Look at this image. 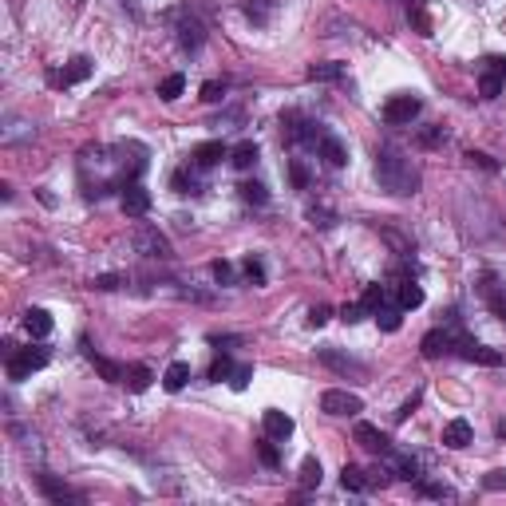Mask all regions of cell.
Here are the masks:
<instances>
[{
  "instance_id": "cell-29",
  "label": "cell",
  "mask_w": 506,
  "mask_h": 506,
  "mask_svg": "<svg viewBox=\"0 0 506 506\" xmlns=\"http://www.w3.org/2000/svg\"><path fill=\"white\" fill-rule=\"evenodd\" d=\"M340 76H344V68H340V64H313V68H308V80H320V83H328V80H340Z\"/></svg>"
},
{
  "instance_id": "cell-24",
  "label": "cell",
  "mask_w": 506,
  "mask_h": 506,
  "mask_svg": "<svg viewBox=\"0 0 506 506\" xmlns=\"http://www.w3.org/2000/svg\"><path fill=\"white\" fill-rule=\"evenodd\" d=\"M91 364H95V372H100L107 384H123V372H127L123 364H115V360H107V356H91Z\"/></svg>"
},
{
  "instance_id": "cell-18",
  "label": "cell",
  "mask_w": 506,
  "mask_h": 506,
  "mask_svg": "<svg viewBox=\"0 0 506 506\" xmlns=\"http://www.w3.org/2000/svg\"><path fill=\"white\" fill-rule=\"evenodd\" d=\"M478 289H483L486 305L495 308V317H502V320H506V293L495 285V277H483V285H478Z\"/></svg>"
},
{
  "instance_id": "cell-38",
  "label": "cell",
  "mask_w": 506,
  "mask_h": 506,
  "mask_svg": "<svg viewBox=\"0 0 506 506\" xmlns=\"http://www.w3.org/2000/svg\"><path fill=\"white\" fill-rule=\"evenodd\" d=\"M289 179H293V186H297V190H305V186H308V170H305V162H297V159L289 162Z\"/></svg>"
},
{
  "instance_id": "cell-43",
  "label": "cell",
  "mask_w": 506,
  "mask_h": 506,
  "mask_svg": "<svg viewBox=\"0 0 506 506\" xmlns=\"http://www.w3.org/2000/svg\"><path fill=\"white\" fill-rule=\"evenodd\" d=\"M210 273H214L222 285H229V281H234V265H229V261H214V265H210Z\"/></svg>"
},
{
  "instance_id": "cell-30",
  "label": "cell",
  "mask_w": 506,
  "mask_h": 506,
  "mask_svg": "<svg viewBox=\"0 0 506 506\" xmlns=\"http://www.w3.org/2000/svg\"><path fill=\"white\" fill-rule=\"evenodd\" d=\"M502 76H495V71H483V80H478V91H483V100H498V91H502Z\"/></svg>"
},
{
  "instance_id": "cell-11",
  "label": "cell",
  "mask_w": 506,
  "mask_h": 506,
  "mask_svg": "<svg viewBox=\"0 0 506 506\" xmlns=\"http://www.w3.org/2000/svg\"><path fill=\"white\" fill-rule=\"evenodd\" d=\"M455 344H459V337H451V332H443V328H431V332L419 340V348H423L427 360H435V356H443V352H451Z\"/></svg>"
},
{
  "instance_id": "cell-19",
  "label": "cell",
  "mask_w": 506,
  "mask_h": 506,
  "mask_svg": "<svg viewBox=\"0 0 506 506\" xmlns=\"http://www.w3.org/2000/svg\"><path fill=\"white\" fill-rule=\"evenodd\" d=\"M150 380H155V376H150V368H147V364H131L127 372H123V384H127L131 392H147Z\"/></svg>"
},
{
  "instance_id": "cell-45",
  "label": "cell",
  "mask_w": 506,
  "mask_h": 506,
  "mask_svg": "<svg viewBox=\"0 0 506 506\" xmlns=\"http://www.w3.org/2000/svg\"><path fill=\"white\" fill-rule=\"evenodd\" d=\"M466 159L475 162V167H483V170H498V162L490 159V155H483V150H471V155H466Z\"/></svg>"
},
{
  "instance_id": "cell-8",
  "label": "cell",
  "mask_w": 506,
  "mask_h": 506,
  "mask_svg": "<svg viewBox=\"0 0 506 506\" xmlns=\"http://www.w3.org/2000/svg\"><path fill=\"white\" fill-rule=\"evenodd\" d=\"M147 210H150V190L139 186V182H131V186L123 190V214H127V218H143Z\"/></svg>"
},
{
  "instance_id": "cell-42",
  "label": "cell",
  "mask_w": 506,
  "mask_h": 506,
  "mask_svg": "<svg viewBox=\"0 0 506 506\" xmlns=\"http://www.w3.org/2000/svg\"><path fill=\"white\" fill-rule=\"evenodd\" d=\"M222 95H226V88H222V83H218V80H210V83H202V100H206V103H218V100H222Z\"/></svg>"
},
{
  "instance_id": "cell-40",
  "label": "cell",
  "mask_w": 506,
  "mask_h": 506,
  "mask_svg": "<svg viewBox=\"0 0 506 506\" xmlns=\"http://www.w3.org/2000/svg\"><path fill=\"white\" fill-rule=\"evenodd\" d=\"M328 317H332V308H328V305H313V308H308V325H313V328L328 325Z\"/></svg>"
},
{
  "instance_id": "cell-47",
  "label": "cell",
  "mask_w": 506,
  "mask_h": 506,
  "mask_svg": "<svg viewBox=\"0 0 506 506\" xmlns=\"http://www.w3.org/2000/svg\"><path fill=\"white\" fill-rule=\"evenodd\" d=\"M119 273H103V277H95V289H103V293H111V289H119Z\"/></svg>"
},
{
  "instance_id": "cell-32",
  "label": "cell",
  "mask_w": 506,
  "mask_h": 506,
  "mask_svg": "<svg viewBox=\"0 0 506 506\" xmlns=\"http://www.w3.org/2000/svg\"><path fill=\"white\" fill-rule=\"evenodd\" d=\"M384 301H387L384 285H368V289H364V297H360V305H364L368 313H372V317H376V308L384 305Z\"/></svg>"
},
{
  "instance_id": "cell-46",
  "label": "cell",
  "mask_w": 506,
  "mask_h": 506,
  "mask_svg": "<svg viewBox=\"0 0 506 506\" xmlns=\"http://www.w3.org/2000/svg\"><path fill=\"white\" fill-rule=\"evenodd\" d=\"M419 490H423L427 498H451V490H447V486H439V483H419Z\"/></svg>"
},
{
  "instance_id": "cell-44",
  "label": "cell",
  "mask_w": 506,
  "mask_h": 506,
  "mask_svg": "<svg viewBox=\"0 0 506 506\" xmlns=\"http://www.w3.org/2000/svg\"><path fill=\"white\" fill-rule=\"evenodd\" d=\"M483 71H495V76H502V80H506V56H486Z\"/></svg>"
},
{
  "instance_id": "cell-36",
  "label": "cell",
  "mask_w": 506,
  "mask_h": 506,
  "mask_svg": "<svg viewBox=\"0 0 506 506\" xmlns=\"http://www.w3.org/2000/svg\"><path fill=\"white\" fill-rule=\"evenodd\" d=\"M258 459H261V463H265V466H277L281 463V451H277V447H273V439H261V443H258Z\"/></svg>"
},
{
  "instance_id": "cell-33",
  "label": "cell",
  "mask_w": 506,
  "mask_h": 506,
  "mask_svg": "<svg viewBox=\"0 0 506 506\" xmlns=\"http://www.w3.org/2000/svg\"><path fill=\"white\" fill-rule=\"evenodd\" d=\"M234 368H238V364H234V360H229L226 352H222V356L214 360V364H210V380H214V384H222V380L234 376Z\"/></svg>"
},
{
  "instance_id": "cell-6",
  "label": "cell",
  "mask_w": 506,
  "mask_h": 506,
  "mask_svg": "<svg viewBox=\"0 0 506 506\" xmlns=\"http://www.w3.org/2000/svg\"><path fill=\"white\" fill-rule=\"evenodd\" d=\"M222 159H229V147L222 139L198 143V147L190 150V167H194V170H210V167H218Z\"/></svg>"
},
{
  "instance_id": "cell-21",
  "label": "cell",
  "mask_w": 506,
  "mask_h": 506,
  "mask_svg": "<svg viewBox=\"0 0 506 506\" xmlns=\"http://www.w3.org/2000/svg\"><path fill=\"white\" fill-rule=\"evenodd\" d=\"M396 305H399V308H419V305H423V289L407 277L404 285H399V293H396Z\"/></svg>"
},
{
  "instance_id": "cell-17",
  "label": "cell",
  "mask_w": 506,
  "mask_h": 506,
  "mask_svg": "<svg viewBox=\"0 0 506 506\" xmlns=\"http://www.w3.org/2000/svg\"><path fill=\"white\" fill-rule=\"evenodd\" d=\"M40 490L52 498V502H83V495H76V490H68V486H60L52 475H40Z\"/></svg>"
},
{
  "instance_id": "cell-5",
  "label": "cell",
  "mask_w": 506,
  "mask_h": 506,
  "mask_svg": "<svg viewBox=\"0 0 506 506\" xmlns=\"http://www.w3.org/2000/svg\"><path fill=\"white\" fill-rule=\"evenodd\" d=\"M423 111V103L416 100V95H396V100L384 103V123H392V127H404V123H411Z\"/></svg>"
},
{
  "instance_id": "cell-35",
  "label": "cell",
  "mask_w": 506,
  "mask_h": 506,
  "mask_svg": "<svg viewBox=\"0 0 506 506\" xmlns=\"http://www.w3.org/2000/svg\"><path fill=\"white\" fill-rule=\"evenodd\" d=\"M301 486H320V463L317 459H305V463H301Z\"/></svg>"
},
{
  "instance_id": "cell-39",
  "label": "cell",
  "mask_w": 506,
  "mask_h": 506,
  "mask_svg": "<svg viewBox=\"0 0 506 506\" xmlns=\"http://www.w3.org/2000/svg\"><path fill=\"white\" fill-rule=\"evenodd\" d=\"M364 313H368V308L360 305V301H352V305H344V308H340V320H348V325H356V320H364Z\"/></svg>"
},
{
  "instance_id": "cell-49",
  "label": "cell",
  "mask_w": 506,
  "mask_h": 506,
  "mask_svg": "<svg viewBox=\"0 0 506 506\" xmlns=\"http://www.w3.org/2000/svg\"><path fill=\"white\" fill-rule=\"evenodd\" d=\"M498 435H506V419H502V423H498Z\"/></svg>"
},
{
  "instance_id": "cell-3",
  "label": "cell",
  "mask_w": 506,
  "mask_h": 506,
  "mask_svg": "<svg viewBox=\"0 0 506 506\" xmlns=\"http://www.w3.org/2000/svg\"><path fill=\"white\" fill-rule=\"evenodd\" d=\"M320 411L325 416H356V411H364V399L356 392H344V387H328L320 396Z\"/></svg>"
},
{
  "instance_id": "cell-4",
  "label": "cell",
  "mask_w": 506,
  "mask_h": 506,
  "mask_svg": "<svg viewBox=\"0 0 506 506\" xmlns=\"http://www.w3.org/2000/svg\"><path fill=\"white\" fill-rule=\"evenodd\" d=\"M131 241H135V249H139L143 258H162V261H167V258H174V249H170V241L162 238V234H159L155 226H139Z\"/></svg>"
},
{
  "instance_id": "cell-1",
  "label": "cell",
  "mask_w": 506,
  "mask_h": 506,
  "mask_svg": "<svg viewBox=\"0 0 506 506\" xmlns=\"http://www.w3.org/2000/svg\"><path fill=\"white\" fill-rule=\"evenodd\" d=\"M376 182L387 194H416L419 170L411 167V159H404L396 147H380L376 150Z\"/></svg>"
},
{
  "instance_id": "cell-22",
  "label": "cell",
  "mask_w": 506,
  "mask_h": 506,
  "mask_svg": "<svg viewBox=\"0 0 506 506\" xmlns=\"http://www.w3.org/2000/svg\"><path fill=\"white\" fill-rule=\"evenodd\" d=\"M376 325L384 328V332H396V328L404 325V308L399 305H380L376 308Z\"/></svg>"
},
{
  "instance_id": "cell-7",
  "label": "cell",
  "mask_w": 506,
  "mask_h": 506,
  "mask_svg": "<svg viewBox=\"0 0 506 506\" xmlns=\"http://www.w3.org/2000/svg\"><path fill=\"white\" fill-rule=\"evenodd\" d=\"M88 76H91V60L76 56L64 71H48V83H56V88H71V83H83Z\"/></svg>"
},
{
  "instance_id": "cell-27",
  "label": "cell",
  "mask_w": 506,
  "mask_h": 506,
  "mask_svg": "<svg viewBox=\"0 0 506 506\" xmlns=\"http://www.w3.org/2000/svg\"><path fill=\"white\" fill-rule=\"evenodd\" d=\"M182 91H186V76H179V71H174V76H167V80L159 83V100H179Z\"/></svg>"
},
{
  "instance_id": "cell-12",
  "label": "cell",
  "mask_w": 506,
  "mask_h": 506,
  "mask_svg": "<svg viewBox=\"0 0 506 506\" xmlns=\"http://www.w3.org/2000/svg\"><path fill=\"white\" fill-rule=\"evenodd\" d=\"M24 328H28V337L44 340V337H52V328H56V320H52V313H48V308H28V313H24Z\"/></svg>"
},
{
  "instance_id": "cell-26",
  "label": "cell",
  "mask_w": 506,
  "mask_h": 506,
  "mask_svg": "<svg viewBox=\"0 0 506 506\" xmlns=\"http://www.w3.org/2000/svg\"><path fill=\"white\" fill-rule=\"evenodd\" d=\"M202 40H206V36H202V24L194 20V16L182 20V28H179V44H182V48H198Z\"/></svg>"
},
{
  "instance_id": "cell-37",
  "label": "cell",
  "mask_w": 506,
  "mask_h": 506,
  "mask_svg": "<svg viewBox=\"0 0 506 506\" xmlns=\"http://www.w3.org/2000/svg\"><path fill=\"white\" fill-rule=\"evenodd\" d=\"M249 380H253V368H249V364H238V368H234V376H229V387H234V392H241V387H249Z\"/></svg>"
},
{
  "instance_id": "cell-13",
  "label": "cell",
  "mask_w": 506,
  "mask_h": 506,
  "mask_svg": "<svg viewBox=\"0 0 506 506\" xmlns=\"http://www.w3.org/2000/svg\"><path fill=\"white\" fill-rule=\"evenodd\" d=\"M261 427H265L269 439H289L293 435V416H285V411H265V416H261Z\"/></svg>"
},
{
  "instance_id": "cell-15",
  "label": "cell",
  "mask_w": 506,
  "mask_h": 506,
  "mask_svg": "<svg viewBox=\"0 0 506 506\" xmlns=\"http://www.w3.org/2000/svg\"><path fill=\"white\" fill-rule=\"evenodd\" d=\"M317 147H320V159H325L328 167H337V170H340V167L348 162V147L337 139V135H325V139H320Z\"/></svg>"
},
{
  "instance_id": "cell-28",
  "label": "cell",
  "mask_w": 506,
  "mask_h": 506,
  "mask_svg": "<svg viewBox=\"0 0 506 506\" xmlns=\"http://www.w3.org/2000/svg\"><path fill=\"white\" fill-rule=\"evenodd\" d=\"M170 186L179 190V194H202V186L194 182V174H190V167L174 170V179H170Z\"/></svg>"
},
{
  "instance_id": "cell-31",
  "label": "cell",
  "mask_w": 506,
  "mask_h": 506,
  "mask_svg": "<svg viewBox=\"0 0 506 506\" xmlns=\"http://www.w3.org/2000/svg\"><path fill=\"white\" fill-rule=\"evenodd\" d=\"M238 190H241V198L253 202V206H265V202H269V190L261 186V182H241Z\"/></svg>"
},
{
  "instance_id": "cell-20",
  "label": "cell",
  "mask_w": 506,
  "mask_h": 506,
  "mask_svg": "<svg viewBox=\"0 0 506 506\" xmlns=\"http://www.w3.org/2000/svg\"><path fill=\"white\" fill-rule=\"evenodd\" d=\"M229 162H234L238 170H249L253 162H258V143H249V139L238 143V147L229 150Z\"/></svg>"
},
{
  "instance_id": "cell-23",
  "label": "cell",
  "mask_w": 506,
  "mask_h": 506,
  "mask_svg": "<svg viewBox=\"0 0 506 506\" xmlns=\"http://www.w3.org/2000/svg\"><path fill=\"white\" fill-rule=\"evenodd\" d=\"M340 486H344V490H368V486H372V478H368L360 466L344 463V471H340Z\"/></svg>"
},
{
  "instance_id": "cell-16",
  "label": "cell",
  "mask_w": 506,
  "mask_h": 506,
  "mask_svg": "<svg viewBox=\"0 0 506 506\" xmlns=\"http://www.w3.org/2000/svg\"><path fill=\"white\" fill-rule=\"evenodd\" d=\"M186 384H190V364L186 360H174V364L162 372V387H167V392H182Z\"/></svg>"
},
{
  "instance_id": "cell-14",
  "label": "cell",
  "mask_w": 506,
  "mask_h": 506,
  "mask_svg": "<svg viewBox=\"0 0 506 506\" xmlns=\"http://www.w3.org/2000/svg\"><path fill=\"white\" fill-rule=\"evenodd\" d=\"M471 439H475V431H471V423H466V419H451V423L443 427V447H451V451L466 447Z\"/></svg>"
},
{
  "instance_id": "cell-41",
  "label": "cell",
  "mask_w": 506,
  "mask_h": 506,
  "mask_svg": "<svg viewBox=\"0 0 506 506\" xmlns=\"http://www.w3.org/2000/svg\"><path fill=\"white\" fill-rule=\"evenodd\" d=\"M308 218H313V226L328 229V226H332V210H325V206H313V210H308Z\"/></svg>"
},
{
  "instance_id": "cell-48",
  "label": "cell",
  "mask_w": 506,
  "mask_h": 506,
  "mask_svg": "<svg viewBox=\"0 0 506 506\" xmlns=\"http://www.w3.org/2000/svg\"><path fill=\"white\" fill-rule=\"evenodd\" d=\"M416 407H419V396H411V399H407V404H404V407H399V411H396V419H399V423H404V419L411 416Z\"/></svg>"
},
{
  "instance_id": "cell-2",
  "label": "cell",
  "mask_w": 506,
  "mask_h": 506,
  "mask_svg": "<svg viewBox=\"0 0 506 506\" xmlns=\"http://www.w3.org/2000/svg\"><path fill=\"white\" fill-rule=\"evenodd\" d=\"M48 364V348H12L8 344V376L12 380H24L32 372H40Z\"/></svg>"
},
{
  "instance_id": "cell-25",
  "label": "cell",
  "mask_w": 506,
  "mask_h": 506,
  "mask_svg": "<svg viewBox=\"0 0 506 506\" xmlns=\"http://www.w3.org/2000/svg\"><path fill=\"white\" fill-rule=\"evenodd\" d=\"M317 356H320V360H325V364H328V368H337V372H360V364H356V360H348V356H340L337 348H320Z\"/></svg>"
},
{
  "instance_id": "cell-34",
  "label": "cell",
  "mask_w": 506,
  "mask_h": 506,
  "mask_svg": "<svg viewBox=\"0 0 506 506\" xmlns=\"http://www.w3.org/2000/svg\"><path fill=\"white\" fill-rule=\"evenodd\" d=\"M241 273H246L249 285H265V265H261L258 258H246V261H241Z\"/></svg>"
},
{
  "instance_id": "cell-10",
  "label": "cell",
  "mask_w": 506,
  "mask_h": 506,
  "mask_svg": "<svg viewBox=\"0 0 506 506\" xmlns=\"http://www.w3.org/2000/svg\"><path fill=\"white\" fill-rule=\"evenodd\" d=\"M356 443L368 447V451H376V455H392V439L372 423H356Z\"/></svg>"
},
{
  "instance_id": "cell-9",
  "label": "cell",
  "mask_w": 506,
  "mask_h": 506,
  "mask_svg": "<svg viewBox=\"0 0 506 506\" xmlns=\"http://www.w3.org/2000/svg\"><path fill=\"white\" fill-rule=\"evenodd\" d=\"M459 352H463L471 364H486V368H498L502 364V352H495V348H483V344H475V340H466V337H459Z\"/></svg>"
}]
</instances>
